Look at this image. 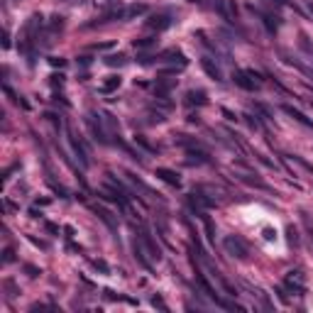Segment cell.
Wrapping results in <instances>:
<instances>
[{
	"instance_id": "cell-1",
	"label": "cell",
	"mask_w": 313,
	"mask_h": 313,
	"mask_svg": "<svg viewBox=\"0 0 313 313\" xmlns=\"http://www.w3.org/2000/svg\"><path fill=\"white\" fill-rule=\"evenodd\" d=\"M42 25H44L42 15H32L30 17V22H27V27H25V34H22V39H20V49H22V51H27V54H30L32 42H34V37L39 34Z\"/></svg>"
},
{
	"instance_id": "cell-2",
	"label": "cell",
	"mask_w": 313,
	"mask_h": 313,
	"mask_svg": "<svg viewBox=\"0 0 313 313\" xmlns=\"http://www.w3.org/2000/svg\"><path fill=\"white\" fill-rule=\"evenodd\" d=\"M223 245H225L228 254H233V257H237V259H247V254H250L247 245H245L240 237H235V235H228V237L223 240Z\"/></svg>"
},
{
	"instance_id": "cell-3",
	"label": "cell",
	"mask_w": 313,
	"mask_h": 313,
	"mask_svg": "<svg viewBox=\"0 0 313 313\" xmlns=\"http://www.w3.org/2000/svg\"><path fill=\"white\" fill-rule=\"evenodd\" d=\"M86 123H88V127H91V132H93V137L100 144H108V132H106V127H103V123H100V118L95 115V113H88V118H86Z\"/></svg>"
},
{
	"instance_id": "cell-4",
	"label": "cell",
	"mask_w": 313,
	"mask_h": 313,
	"mask_svg": "<svg viewBox=\"0 0 313 313\" xmlns=\"http://www.w3.org/2000/svg\"><path fill=\"white\" fill-rule=\"evenodd\" d=\"M254 71H235L233 74V81L240 86V88H245V91H254L257 86H259V81H254Z\"/></svg>"
},
{
	"instance_id": "cell-5",
	"label": "cell",
	"mask_w": 313,
	"mask_h": 313,
	"mask_svg": "<svg viewBox=\"0 0 313 313\" xmlns=\"http://www.w3.org/2000/svg\"><path fill=\"white\" fill-rule=\"evenodd\" d=\"M201 66H203V71L213 78V81H223V69L216 64L213 57H203V59H201Z\"/></svg>"
},
{
	"instance_id": "cell-6",
	"label": "cell",
	"mask_w": 313,
	"mask_h": 313,
	"mask_svg": "<svg viewBox=\"0 0 313 313\" xmlns=\"http://www.w3.org/2000/svg\"><path fill=\"white\" fill-rule=\"evenodd\" d=\"M69 142H71V149H74V154L78 156L81 167L86 169V167L91 164V159H88V152H86V147H83V144H81V140H76L74 135H69Z\"/></svg>"
},
{
	"instance_id": "cell-7",
	"label": "cell",
	"mask_w": 313,
	"mask_h": 313,
	"mask_svg": "<svg viewBox=\"0 0 313 313\" xmlns=\"http://www.w3.org/2000/svg\"><path fill=\"white\" fill-rule=\"evenodd\" d=\"M172 25H174V20L169 15H152L149 20H147V27H152V30H156V32L169 30Z\"/></svg>"
},
{
	"instance_id": "cell-8",
	"label": "cell",
	"mask_w": 313,
	"mask_h": 313,
	"mask_svg": "<svg viewBox=\"0 0 313 313\" xmlns=\"http://www.w3.org/2000/svg\"><path fill=\"white\" fill-rule=\"evenodd\" d=\"M140 240H142V245H144V250H147V254H149L152 259H159V257H162V250H159V245H156L154 240L149 237V233H147V230H142Z\"/></svg>"
},
{
	"instance_id": "cell-9",
	"label": "cell",
	"mask_w": 313,
	"mask_h": 313,
	"mask_svg": "<svg viewBox=\"0 0 313 313\" xmlns=\"http://www.w3.org/2000/svg\"><path fill=\"white\" fill-rule=\"evenodd\" d=\"M156 62L162 64H179V66H186V59H184V54L179 51V49H169V51H164Z\"/></svg>"
},
{
	"instance_id": "cell-10",
	"label": "cell",
	"mask_w": 313,
	"mask_h": 313,
	"mask_svg": "<svg viewBox=\"0 0 313 313\" xmlns=\"http://www.w3.org/2000/svg\"><path fill=\"white\" fill-rule=\"evenodd\" d=\"M286 286H289L291 291L301 294V291H303V279H301V272H289V274H286Z\"/></svg>"
},
{
	"instance_id": "cell-11",
	"label": "cell",
	"mask_w": 313,
	"mask_h": 313,
	"mask_svg": "<svg viewBox=\"0 0 313 313\" xmlns=\"http://www.w3.org/2000/svg\"><path fill=\"white\" fill-rule=\"evenodd\" d=\"M282 110H284V113H286V115H291V118H294L296 123H301V125H303V127H311V130H313V123H311V120H308V118H306V115H303V113H301V110L291 108V106H284Z\"/></svg>"
},
{
	"instance_id": "cell-12",
	"label": "cell",
	"mask_w": 313,
	"mask_h": 313,
	"mask_svg": "<svg viewBox=\"0 0 313 313\" xmlns=\"http://www.w3.org/2000/svg\"><path fill=\"white\" fill-rule=\"evenodd\" d=\"M154 176H159L162 181H167V184H172V186H179L181 184V179H179V174L172 172V169H156Z\"/></svg>"
},
{
	"instance_id": "cell-13",
	"label": "cell",
	"mask_w": 313,
	"mask_h": 313,
	"mask_svg": "<svg viewBox=\"0 0 313 313\" xmlns=\"http://www.w3.org/2000/svg\"><path fill=\"white\" fill-rule=\"evenodd\" d=\"M186 156L188 162H198V164H208V152L205 149H186Z\"/></svg>"
},
{
	"instance_id": "cell-14",
	"label": "cell",
	"mask_w": 313,
	"mask_h": 313,
	"mask_svg": "<svg viewBox=\"0 0 313 313\" xmlns=\"http://www.w3.org/2000/svg\"><path fill=\"white\" fill-rule=\"evenodd\" d=\"M144 254H147V250H144V245H142V240H135V257L140 259V265L144 267V269H152V265H149V259H147Z\"/></svg>"
},
{
	"instance_id": "cell-15",
	"label": "cell",
	"mask_w": 313,
	"mask_h": 313,
	"mask_svg": "<svg viewBox=\"0 0 313 313\" xmlns=\"http://www.w3.org/2000/svg\"><path fill=\"white\" fill-rule=\"evenodd\" d=\"M186 103H188V106H205L208 100H205L203 91H188V93H186Z\"/></svg>"
},
{
	"instance_id": "cell-16",
	"label": "cell",
	"mask_w": 313,
	"mask_h": 313,
	"mask_svg": "<svg viewBox=\"0 0 313 313\" xmlns=\"http://www.w3.org/2000/svg\"><path fill=\"white\" fill-rule=\"evenodd\" d=\"M120 81H123L120 76H108L106 81H103L100 91H103V93H113V91H118V88H120Z\"/></svg>"
},
{
	"instance_id": "cell-17",
	"label": "cell",
	"mask_w": 313,
	"mask_h": 313,
	"mask_svg": "<svg viewBox=\"0 0 313 313\" xmlns=\"http://www.w3.org/2000/svg\"><path fill=\"white\" fill-rule=\"evenodd\" d=\"M147 13V5H130L127 10H123V17L125 20H132V17H140Z\"/></svg>"
},
{
	"instance_id": "cell-18",
	"label": "cell",
	"mask_w": 313,
	"mask_h": 313,
	"mask_svg": "<svg viewBox=\"0 0 313 313\" xmlns=\"http://www.w3.org/2000/svg\"><path fill=\"white\" fill-rule=\"evenodd\" d=\"M95 213L100 216V220H103V223L108 225L110 230H115V223H113V218H110V213H108V211H106V208H100V205H95Z\"/></svg>"
},
{
	"instance_id": "cell-19",
	"label": "cell",
	"mask_w": 313,
	"mask_h": 313,
	"mask_svg": "<svg viewBox=\"0 0 313 313\" xmlns=\"http://www.w3.org/2000/svg\"><path fill=\"white\" fill-rule=\"evenodd\" d=\"M156 44V37H142V39H135V49H149Z\"/></svg>"
},
{
	"instance_id": "cell-20",
	"label": "cell",
	"mask_w": 313,
	"mask_h": 313,
	"mask_svg": "<svg viewBox=\"0 0 313 313\" xmlns=\"http://www.w3.org/2000/svg\"><path fill=\"white\" fill-rule=\"evenodd\" d=\"M106 64H108V66H125L127 59L123 54H110V57H106Z\"/></svg>"
},
{
	"instance_id": "cell-21",
	"label": "cell",
	"mask_w": 313,
	"mask_h": 313,
	"mask_svg": "<svg viewBox=\"0 0 313 313\" xmlns=\"http://www.w3.org/2000/svg\"><path fill=\"white\" fill-rule=\"evenodd\" d=\"M13 259H15V252H13V247H5V252H3V262H5V265H10Z\"/></svg>"
},
{
	"instance_id": "cell-22",
	"label": "cell",
	"mask_w": 313,
	"mask_h": 313,
	"mask_svg": "<svg viewBox=\"0 0 313 313\" xmlns=\"http://www.w3.org/2000/svg\"><path fill=\"white\" fill-rule=\"evenodd\" d=\"M135 142H137V144H140V147H144V149H147V152H154V147H152V144H149V142L144 140V137H135Z\"/></svg>"
},
{
	"instance_id": "cell-23",
	"label": "cell",
	"mask_w": 313,
	"mask_h": 313,
	"mask_svg": "<svg viewBox=\"0 0 313 313\" xmlns=\"http://www.w3.org/2000/svg\"><path fill=\"white\" fill-rule=\"evenodd\" d=\"M49 64H51V66H59V69H62V66H66V59H62V57H54V59H49Z\"/></svg>"
},
{
	"instance_id": "cell-24",
	"label": "cell",
	"mask_w": 313,
	"mask_h": 313,
	"mask_svg": "<svg viewBox=\"0 0 313 313\" xmlns=\"http://www.w3.org/2000/svg\"><path fill=\"white\" fill-rule=\"evenodd\" d=\"M152 303H154V306H159L162 311H167V306H164V301H162V298H159V296H154V298H152Z\"/></svg>"
},
{
	"instance_id": "cell-25",
	"label": "cell",
	"mask_w": 313,
	"mask_h": 313,
	"mask_svg": "<svg viewBox=\"0 0 313 313\" xmlns=\"http://www.w3.org/2000/svg\"><path fill=\"white\" fill-rule=\"evenodd\" d=\"M64 83V76L59 74V76H51V86H62Z\"/></svg>"
},
{
	"instance_id": "cell-26",
	"label": "cell",
	"mask_w": 313,
	"mask_h": 313,
	"mask_svg": "<svg viewBox=\"0 0 313 313\" xmlns=\"http://www.w3.org/2000/svg\"><path fill=\"white\" fill-rule=\"evenodd\" d=\"M25 269H27V272H30V277H37V274H39V272H37V269H34V267H25Z\"/></svg>"
},
{
	"instance_id": "cell-27",
	"label": "cell",
	"mask_w": 313,
	"mask_h": 313,
	"mask_svg": "<svg viewBox=\"0 0 313 313\" xmlns=\"http://www.w3.org/2000/svg\"><path fill=\"white\" fill-rule=\"evenodd\" d=\"M78 64H81V66H88L91 62H88V57H81V59H78Z\"/></svg>"
}]
</instances>
